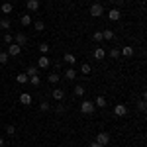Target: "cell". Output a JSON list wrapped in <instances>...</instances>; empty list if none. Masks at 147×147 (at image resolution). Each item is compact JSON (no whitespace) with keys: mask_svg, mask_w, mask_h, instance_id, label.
Instances as JSON below:
<instances>
[{"mask_svg":"<svg viewBox=\"0 0 147 147\" xmlns=\"http://www.w3.org/2000/svg\"><path fill=\"white\" fill-rule=\"evenodd\" d=\"M104 57H106V51H104V47H96V49H94V59L102 61Z\"/></svg>","mask_w":147,"mask_h":147,"instance_id":"15","label":"cell"},{"mask_svg":"<svg viewBox=\"0 0 147 147\" xmlns=\"http://www.w3.org/2000/svg\"><path fill=\"white\" fill-rule=\"evenodd\" d=\"M94 106H96V108H104V106H106V98H104V96H96Z\"/></svg>","mask_w":147,"mask_h":147,"instance_id":"18","label":"cell"},{"mask_svg":"<svg viewBox=\"0 0 147 147\" xmlns=\"http://www.w3.org/2000/svg\"><path fill=\"white\" fill-rule=\"evenodd\" d=\"M49 65H51V61L47 55H41L37 59V69H49Z\"/></svg>","mask_w":147,"mask_h":147,"instance_id":"7","label":"cell"},{"mask_svg":"<svg viewBox=\"0 0 147 147\" xmlns=\"http://www.w3.org/2000/svg\"><path fill=\"white\" fill-rule=\"evenodd\" d=\"M108 18H110L112 22H118V20H122V12H120V8H112V10L108 12Z\"/></svg>","mask_w":147,"mask_h":147,"instance_id":"8","label":"cell"},{"mask_svg":"<svg viewBox=\"0 0 147 147\" xmlns=\"http://www.w3.org/2000/svg\"><path fill=\"white\" fill-rule=\"evenodd\" d=\"M20 22H22V26H24V28L32 26V16H30V14H24L22 18H20Z\"/></svg>","mask_w":147,"mask_h":147,"instance_id":"16","label":"cell"},{"mask_svg":"<svg viewBox=\"0 0 147 147\" xmlns=\"http://www.w3.org/2000/svg\"><path fill=\"white\" fill-rule=\"evenodd\" d=\"M28 80H30L34 86H39V84H41V79H39V75H34V77H30Z\"/></svg>","mask_w":147,"mask_h":147,"instance_id":"25","label":"cell"},{"mask_svg":"<svg viewBox=\"0 0 147 147\" xmlns=\"http://www.w3.org/2000/svg\"><path fill=\"white\" fill-rule=\"evenodd\" d=\"M20 102H22L24 106H30V104H32V94H30V92H22V94H20Z\"/></svg>","mask_w":147,"mask_h":147,"instance_id":"12","label":"cell"},{"mask_svg":"<svg viewBox=\"0 0 147 147\" xmlns=\"http://www.w3.org/2000/svg\"><path fill=\"white\" fill-rule=\"evenodd\" d=\"M51 96H53V100L61 102L63 98H65V90H61V88H55V90L51 92Z\"/></svg>","mask_w":147,"mask_h":147,"instance_id":"13","label":"cell"},{"mask_svg":"<svg viewBox=\"0 0 147 147\" xmlns=\"http://www.w3.org/2000/svg\"><path fill=\"white\" fill-rule=\"evenodd\" d=\"M0 10H2V14H10V12L14 10V8H12V4H10V2H4V4L0 6Z\"/></svg>","mask_w":147,"mask_h":147,"instance_id":"20","label":"cell"},{"mask_svg":"<svg viewBox=\"0 0 147 147\" xmlns=\"http://www.w3.org/2000/svg\"><path fill=\"white\" fill-rule=\"evenodd\" d=\"M39 53L41 55H47L49 53V43H39Z\"/></svg>","mask_w":147,"mask_h":147,"instance_id":"27","label":"cell"},{"mask_svg":"<svg viewBox=\"0 0 147 147\" xmlns=\"http://www.w3.org/2000/svg\"><path fill=\"white\" fill-rule=\"evenodd\" d=\"M55 110H57V114H63V112H65V106H63V104L59 102V104L55 106Z\"/></svg>","mask_w":147,"mask_h":147,"instance_id":"36","label":"cell"},{"mask_svg":"<svg viewBox=\"0 0 147 147\" xmlns=\"http://www.w3.org/2000/svg\"><path fill=\"white\" fill-rule=\"evenodd\" d=\"M94 110H96L94 102H90V100H82L80 102V112L82 114H94Z\"/></svg>","mask_w":147,"mask_h":147,"instance_id":"1","label":"cell"},{"mask_svg":"<svg viewBox=\"0 0 147 147\" xmlns=\"http://www.w3.org/2000/svg\"><path fill=\"white\" fill-rule=\"evenodd\" d=\"M96 143H100L102 147H106L108 143H110V134H106V131H100L98 136H96V139H94Z\"/></svg>","mask_w":147,"mask_h":147,"instance_id":"3","label":"cell"},{"mask_svg":"<svg viewBox=\"0 0 147 147\" xmlns=\"http://www.w3.org/2000/svg\"><path fill=\"white\" fill-rule=\"evenodd\" d=\"M14 43H18L20 47H24L26 43H28V35L24 34V32H18V34L14 35Z\"/></svg>","mask_w":147,"mask_h":147,"instance_id":"4","label":"cell"},{"mask_svg":"<svg viewBox=\"0 0 147 147\" xmlns=\"http://www.w3.org/2000/svg\"><path fill=\"white\" fill-rule=\"evenodd\" d=\"M0 147H4V139L2 137H0Z\"/></svg>","mask_w":147,"mask_h":147,"instance_id":"39","label":"cell"},{"mask_svg":"<svg viewBox=\"0 0 147 147\" xmlns=\"http://www.w3.org/2000/svg\"><path fill=\"white\" fill-rule=\"evenodd\" d=\"M63 61H65V63H67L69 67H73V65H75V63H77V57L73 55V53H65V55H63Z\"/></svg>","mask_w":147,"mask_h":147,"instance_id":"11","label":"cell"},{"mask_svg":"<svg viewBox=\"0 0 147 147\" xmlns=\"http://www.w3.org/2000/svg\"><path fill=\"white\" fill-rule=\"evenodd\" d=\"M0 30H4V32L10 30V20H8V18H2V20H0Z\"/></svg>","mask_w":147,"mask_h":147,"instance_id":"19","label":"cell"},{"mask_svg":"<svg viewBox=\"0 0 147 147\" xmlns=\"http://www.w3.org/2000/svg\"><path fill=\"white\" fill-rule=\"evenodd\" d=\"M26 75H28V77H34V75H39V69L32 65V67H28V69H26Z\"/></svg>","mask_w":147,"mask_h":147,"instance_id":"21","label":"cell"},{"mask_svg":"<svg viewBox=\"0 0 147 147\" xmlns=\"http://www.w3.org/2000/svg\"><path fill=\"white\" fill-rule=\"evenodd\" d=\"M77 75H79V73L75 71V67L65 69V79H67V80H75V79H77Z\"/></svg>","mask_w":147,"mask_h":147,"instance_id":"10","label":"cell"},{"mask_svg":"<svg viewBox=\"0 0 147 147\" xmlns=\"http://www.w3.org/2000/svg\"><path fill=\"white\" fill-rule=\"evenodd\" d=\"M112 39H114V32L110 28H106V30L102 32V41H112Z\"/></svg>","mask_w":147,"mask_h":147,"instance_id":"14","label":"cell"},{"mask_svg":"<svg viewBox=\"0 0 147 147\" xmlns=\"http://www.w3.org/2000/svg\"><path fill=\"white\" fill-rule=\"evenodd\" d=\"M8 59H10V57H8V53H6V51H0V65L8 63Z\"/></svg>","mask_w":147,"mask_h":147,"instance_id":"29","label":"cell"},{"mask_svg":"<svg viewBox=\"0 0 147 147\" xmlns=\"http://www.w3.org/2000/svg\"><path fill=\"white\" fill-rule=\"evenodd\" d=\"M84 86H82V84H77V86H75V96H84Z\"/></svg>","mask_w":147,"mask_h":147,"instance_id":"24","label":"cell"},{"mask_svg":"<svg viewBox=\"0 0 147 147\" xmlns=\"http://www.w3.org/2000/svg\"><path fill=\"white\" fill-rule=\"evenodd\" d=\"M92 39H94L96 43H100L102 41V32H94V34H92Z\"/></svg>","mask_w":147,"mask_h":147,"instance_id":"33","label":"cell"},{"mask_svg":"<svg viewBox=\"0 0 147 147\" xmlns=\"http://www.w3.org/2000/svg\"><path fill=\"white\" fill-rule=\"evenodd\" d=\"M28 79H30V77H28L26 73H22V75H16V80H18L20 84H24V82H28Z\"/></svg>","mask_w":147,"mask_h":147,"instance_id":"28","label":"cell"},{"mask_svg":"<svg viewBox=\"0 0 147 147\" xmlns=\"http://www.w3.org/2000/svg\"><path fill=\"white\" fill-rule=\"evenodd\" d=\"M4 43H8V45L14 43V35L12 34H4Z\"/></svg>","mask_w":147,"mask_h":147,"instance_id":"32","label":"cell"},{"mask_svg":"<svg viewBox=\"0 0 147 147\" xmlns=\"http://www.w3.org/2000/svg\"><path fill=\"white\" fill-rule=\"evenodd\" d=\"M114 114H116L118 118H124L125 114H127V106H125V104H118V106H114Z\"/></svg>","mask_w":147,"mask_h":147,"instance_id":"6","label":"cell"},{"mask_svg":"<svg viewBox=\"0 0 147 147\" xmlns=\"http://www.w3.org/2000/svg\"><path fill=\"white\" fill-rule=\"evenodd\" d=\"M59 79H61V77H59V75H57V71H55V73H51V75H49V77H47V80H49V82H51V84H55V82H59Z\"/></svg>","mask_w":147,"mask_h":147,"instance_id":"23","label":"cell"},{"mask_svg":"<svg viewBox=\"0 0 147 147\" xmlns=\"http://www.w3.org/2000/svg\"><path fill=\"white\" fill-rule=\"evenodd\" d=\"M137 108H139L141 112H145V108H147V104H145V98H141V100L137 102Z\"/></svg>","mask_w":147,"mask_h":147,"instance_id":"34","label":"cell"},{"mask_svg":"<svg viewBox=\"0 0 147 147\" xmlns=\"http://www.w3.org/2000/svg\"><path fill=\"white\" fill-rule=\"evenodd\" d=\"M110 57H112V59H120V49H118V47L110 49Z\"/></svg>","mask_w":147,"mask_h":147,"instance_id":"30","label":"cell"},{"mask_svg":"<svg viewBox=\"0 0 147 147\" xmlns=\"http://www.w3.org/2000/svg\"><path fill=\"white\" fill-rule=\"evenodd\" d=\"M120 55H124V57H131V55H134V49H131V47H124V49L120 51Z\"/></svg>","mask_w":147,"mask_h":147,"instance_id":"26","label":"cell"},{"mask_svg":"<svg viewBox=\"0 0 147 147\" xmlns=\"http://www.w3.org/2000/svg\"><path fill=\"white\" fill-rule=\"evenodd\" d=\"M32 24H34L35 32H43V30H45V24L41 22V20H37V22H32Z\"/></svg>","mask_w":147,"mask_h":147,"instance_id":"22","label":"cell"},{"mask_svg":"<svg viewBox=\"0 0 147 147\" xmlns=\"http://www.w3.org/2000/svg\"><path fill=\"white\" fill-rule=\"evenodd\" d=\"M39 108H41V112H47V110L51 108V104H49V102H47V100H43V102H41V104H39Z\"/></svg>","mask_w":147,"mask_h":147,"instance_id":"31","label":"cell"},{"mask_svg":"<svg viewBox=\"0 0 147 147\" xmlns=\"http://www.w3.org/2000/svg\"><path fill=\"white\" fill-rule=\"evenodd\" d=\"M90 71H92V67L88 65V63H82V65H80V73H82L84 77H88V75H90Z\"/></svg>","mask_w":147,"mask_h":147,"instance_id":"17","label":"cell"},{"mask_svg":"<svg viewBox=\"0 0 147 147\" xmlns=\"http://www.w3.org/2000/svg\"><path fill=\"white\" fill-rule=\"evenodd\" d=\"M39 6H41L39 0H28V2H26V8H28L30 12H37V10H39Z\"/></svg>","mask_w":147,"mask_h":147,"instance_id":"9","label":"cell"},{"mask_svg":"<svg viewBox=\"0 0 147 147\" xmlns=\"http://www.w3.org/2000/svg\"><path fill=\"white\" fill-rule=\"evenodd\" d=\"M88 147H102V145H100V143H96V141H92V143H90Z\"/></svg>","mask_w":147,"mask_h":147,"instance_id":"38","label":"cell"},{"mask_svg":"<svg viewBox=\"0 0 147 147\" xmlns=\"http://www.w3.org/2000/svg\"><path fill=\"white\" fill-rule=\"evenodd\" d=\"M114 4H116V8H118V6H122V4H124V0H114Z\"/></svg>","mask_w":147,"mask_h":147,"instance_id":"37","label":"cell"},{"mask_svg":"<svg viewBox=\"0 0 147 147\" xmlns=\"http://www.w3.org/2000/svg\"><path fill=\"white\" fill-rule=\"evenodd\" d=\"M20 51H22V47L18 45V43H10L6 53H8V57H16V55H20Z\"/></svg>","mask_w":147,"mask_h":147,"instance_id":"5","label":"cell"},{"mask_svg":"<svg viewBox=\"0 0 147 147\" xmlns=\"http://www.w3.org/2000/svg\"><path fill=\"white\" fill-rule=\"evenodd\" d=\"M6 134H8V136H14V134H16V125H8V127H6Z\"/></svg>","mask_w":147,"mask_h":147,"instance_id":"35","label":"cell"},{"mask_svg":"<svg viewBox=\"0 0 147 147\" xmlns=\"http://www.w3.org/2000/svg\"><path fill=\"white\" fill-rule=\"evenodd\" d=\"M88 12H90L92 18H100L102 14H104V6H102L100 2H96V4H92L90 8H88Z\"/></svg>","mask_w":147,"mask_h":147,"instance_id":"2","label":"cell"}]
</instances>
